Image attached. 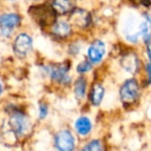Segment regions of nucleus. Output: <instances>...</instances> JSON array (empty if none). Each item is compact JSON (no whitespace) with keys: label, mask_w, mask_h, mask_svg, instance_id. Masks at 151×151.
Returning <instances> with one entry per match:
<instances>
[{"label":"nucleus","mask_w":151,"mask_h":151,"mask_svg":"<svg viewBox=\"0 0 151 151\" xmlns=\"http://www.w3.org/2000/svg\"><path fill=\"white\" fill-rule=\"evenodd\" d=\"M31 119L26 112L20 109H12L8 114V129L16 137H24L31 129Z\"/></svg>","instance_id":"nucleus-1"},{"label":"nucleus","mask_w":151,"mask_h":151,"mask_svg":"<svg viewBox=\"0 0 151 151\" xmlns=\"http://www.w3.org/2000/svg\"><path fill=\"white\" fill-rule=\"evenodd\" d=\"M54 147L57 151H74L76 149V137L69 129H59L54 136Z\"/></svg>","instance_id":"nucleus-2"},{"label":"nucleus","mask_w":151,"mask_h":151,"mask_svg":"<svg viewBox=\"0 0 151 151\" xmlns=\"http://www.w3.org/2000/svg\"><path fill=\"white\" fill-rule=\"evenodd\" d=\"M140 96L139 83L135 78L127 79L121 84L119 88V98L124 105H131L135 103Z\"/></svg>","instance_id":"nucleus-3"},{"label":"nucleus","mask_w":151,"mask_h":151,"mask_svg":"<svg viewBox=\"0 0 151 151\" xmlns=\"http://www.w3.org/2000/svg\"><path fill=\"white\" fill-rule=\"evenodd\" d=\"M45 72L50 79L57 83L68 86L71 82V77L69 75V66L66 64L47 66L45 68Z\"/></svg>","instance_id":"nucleus-4"},{"label":"nucleus","mask_w":151,"mask_h":151,"mask_svg":"<svg viewBox=\"0 0 151 151\" xmlns=\"http://www.w3.org/2000/svg\"><path fill=\"white\" fill-rule=\"evenodd\" d=\"M21 17L16 12L0 14V34L3 37H10L12 33L21 24Z\"/></svg>","instance_id":"nucleus-5"},{"label":"nucleus","mask_w":151,"mask_h":151,"mask_svg":"<svg viewBox=\"0 0 151 151\" xmlns=\"http://www.w3.org/2000/svg\"><path fill=\"white\" fill-rule=\"evenodd\" d=\"M33 47L32 37L27 33H20L16 36L12 43L14 54L20 58H25L29 55Z\"/></svg>","instance_id":"nucleus-6"},{"label":"nucleus","mask_w":151,"mask_h":151,"mask_svg":"<svg viewBox=\"0 0 151 151\" xmlns=\"http://www.w3.org/2000/svg\"><path fill=\"white\" fill-rule=\"evenodd\" d=\"M106 48L105 43L101 40H95L93 43L90 45L88 50V61L91 64H98L103 60L105 56Z\"/></svg>","instance_id":"nucleus-7"},{"label":"nucleus","mask_w":151,"mask_h":151,"mask_svg":"<svg viewBox=\"0 0 151 151\" xmlns=\"http://www.w3.org/2000/svg\"><path fill=\"white\" fill-rule=\"evenodd\" d=\"M74 131L79 137H88L93 131V122L88 116L82 115L77 117L74 121Z\"/></svg>","instance_id":"nucleus-8"},{"label":"nucleus","mask_w":151,"mask_h":151,"mask_svg":"<svg viewBox=\"0 0 151 151\" xmlns=\"http://www.w3.org/2000/svg\"><path fill=\"white\" fill-rule=\"evenodd\" d=\"M120 65L122 68L131 74H136L140 70V61L139 58L134 52H127L123 55L120 59Z\"/></svg>","instance_id":"nucleus-9"},{"label":"nucleus","mask_w":151,"mask_h":151,"mask_svg":"<svg viewBox=\"0 0 151 151\" xmlns=\"http://www.w3.org/2000/svg\"><path fill=\"white\" fill-rule=\"evenodd\" d=\"M70 21L76 25L77 27L80 28H84V27L88 26L91 23V16L86 10L84 9H75L74 8L72 12L70 14Z\"/></svg>","instance_id":"nucleus-10"},{"label":"nucleus","mask_w":151,"mask_h":151,"mask_svg":"<svg viewBox=\"0 0 151 151\" xmlns=\"http://www.w3.org/2000/svg\"><path fill=\"white\" fill-rule=\"evenodd\" d=\"M52 8L56 14L64 16L71 14L74 9V2L73 0H52Z\"/></svg>","instance_id":"nucleus-11"},{"label":"nucleus","mask_w":151,"mask_h":151,"mask_svg":"<svg viewBox=\"0 0 151 151\" xmlns=\"http://www.w3.org/2000/svg\"><path fill=\"white\" fill-rule=\"evenodd\" d=\"M105 96V88L102 84L93 83L91 86L90 93H88V99H90L91 104L93 106H99L102 103Z\"/></svg>","instance_id":"nucleus-12"},{"label":"nucleus","mask_w":151,"mask_h":151,"mask_svg":"<svg viewBox=\"0 0 151 151\" xmlns=\"http://www.w3.org/2000/svg\"><path fill=\"white\" fill-rule=\"evenodd\" d=\"M52 33L59 38H66L71 34V26L65 21H58L52 25Z\"/></svg>","instance_id":"nucleus-13"},{"label":"nucleus","mask_w":151,"mask_h":151,"mask_svg":"<svg viewBox=\"0 0 151 151\" xmlns=\"http://www.w3.org/2000/svg\"><path fill=\"white\" fill-rule=\"evenodd\" d=\"M88 82L84 77H78L74 82V96L77 100H83L86 96Z\"/></svg>","instance_id":"nucleus-14"},{"label":"nucleus","mask_w":151,"mask_h":151,"mask_svg":"<svg viewBox=\"0 0 151 151\" xmlns=\"http://www.w3.org/2000/svg\"><path fill=\"white\" fill-rule=\"evenodd\" d=\"M82 148L84 149V151H104L103 144L98 139L91 140Z\"/></svg>","instance_id":"nucleus-15"},{"label":"nucleus","mask_w":151,"mask_h":151,"mask_svg":"<svg viewBox=\"0 0 151 151\" xmlns=\"http://www.w3.org/2000/svg\"><path fill=\"white\" fill-rule=\"evenodd\" d=\"M48 113H50V107L46 103L44 102H40L38 105L37 109V117L39 120H44L47 118Z\"/></svg>","instance_id":"nucleus-16"},{"label":"nucleus","mask_w":151,"mask_h":151,"mask_svg":"<svg viewBox=\"0 0 151 151\" xmlns=\"http://www.w3.org/2000/svg\"><path fill=\"white\" fill-rule=\"evenodd\" d=\"M91 68H93L91 63L90 61L86 60V61L80 62V63L78 64L77 67H76V71L79 74H84V73H88V71H91Z\"/></svg>","instance_id":"nucleus-17"},{"label":"nucleus","mask_w":151,"mask_h":151,"mask_svg":"<svg viewBox=\"0 0 151 151\" xmlns=\"http://www.w3.org/2000/svg\"><path fill=\"white\" fill-rule=\"evenodd\" d=\"M137 4L142 6H151V0H134Z\"/></svg>","instance_id":"nucleus-18"},{"label":"nucleus","mask_w":151,"mask_h":151,"mask_svg":"<svg viewBox=\"0 0 151 151\" xmlns=\"http://www.w3.org/2000/svg\"><path fill=\"white\" fill-rule=\"evenodd\" d=\"M146 71H147V75H148V81L151 84V63L146 65Z\"/></svg>","instance_id":"nucleus-19"},{"label":"nucleus","mask_w":151,"mask_h":151,"mask_svg":"<svg viewBox=\"0 0 151 151\" xmlns=\"http://www.w3.org/2000/svg\"><path fill=\"white\" fill-rule=\"evenodd\" d=\"M147 55H148V58H149V60L151 62V42L147 46Z\"/></svg>","instance_id":"nucleus-20"},{"label":"nucleus","mask_w":151,"mask_h":151,"mask_svg":"<svg viewBox=\"0 0 151 151\" xmlns=\"http://www.w3.org/2000/svg\"><path fill=\"white\" fill-rule=\"evenodd\" d=\"M2 93H3V83H2L1 79H0V98H1Z\"/></svg>","instance_id":"nucleus-21"},{"label":"nucleus","mask_w":151,"mask_h":151,"mask_svg":"<svg viewBox=\"0 0 151 151\" xmlns=\"http://www.w3.org/2000/svg\"><path fill=\"white\" fill-rule=\"evenodd\" d=\"M74 151H84V149H83V148H81V149H79V150H74Z\"/></svg>","instance_id":"nucleus-22"},{"label":"nucleus","mask_w":151,"mask_h":151,"mask_svg":"<svg viewBox=\"0 0 151 151\" xmlns=\"http://www.w3.org/2000/svg\"><path fill=\"white\" fill-rule=\"evenodd\" d=\"M8 1H16V0H8Z\"/></svg>","instance_id":"nucleus-23"}]
</instances>
